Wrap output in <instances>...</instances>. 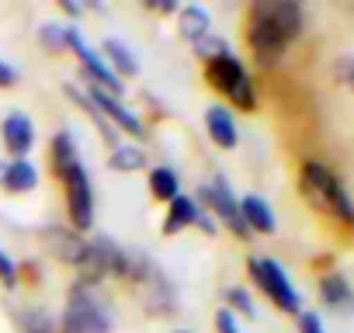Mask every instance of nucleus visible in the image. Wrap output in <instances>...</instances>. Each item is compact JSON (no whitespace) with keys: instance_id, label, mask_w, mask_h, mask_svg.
Returning a JSON list of instances; mask_svg holds the SVG:
<instances>
[{"instance_id":"nucleus-1","label":"nucleus","mask_w":354,"mask_h":333,"mask_svg":"<svg viewBox=\"0 0 354 333\" xmlns=\"http://www.w3.org/2000/svg\"><path fill=\"white\" fill-rule=\"evenodd\" d=\"M247 49L257 70H278L288 49L306 35V8L299 0H254L243 21Z\"/></svg>"},{"instance_id":"nucleus-2","label":"nucleus","mask_w":354,"mask_h":333,"mask_svg":"<svg viewBox=\"0 0 354 333\" xmlns=\"http://www.w3.org/2000/svg\"><path fill=\"white\" fill-rule=\"evenodd\" d=\"M49 166H53V178L63 184L70 229H77V233L84 236L87 229H94L97 202H94L91 171H87V163H84V156H80V149H77L73 132L59 129V132L49 139Z\"/></svg>"},{"instance_id":"nucleus-3","label":"nucleus","mask_w":354,"mask_h":333,"mask_svg":"<svg viewBox=\"0 0 354 333\" xmlns=\"http://www.w3.org/2000/svg\"><path fill=\"white\" fill-rule=\"evenodd\" d=\"M299 195L313 212L333 219L344 229H354V195L326 160L309 156L299 163Z\"/></svg>"},{"instance_id":"nucleus-4","label":"nucleus","mask_w":354,"mask_h":333,"mask_svg":"<svg viewBox=\"0 0 354 333\" xmlns=\"http://www.w3.org/2000/svg\"><path fill=\"white\" fill-rule=\"evenodd\" d=\"M56 323H59V333H115V305H111L108 288L73 278Z\"/></svg>"},{"instance_id":"nucleus-5","label":"nucleus","mask_w":354,"mask_h":333,"mask_svg":"<svg viewBox=\"0 0 354 333\" xmlns=\"http://www.w3.org/2000/svg\"><path fill=\"white\" fill-rule=\"evenodd\" d=\"M205 73V84L223 97V104L230 111H243V115H254L261 97H257V84H254V73L247 70V63L236 56V53H226L212 63L202 66Z\"/></svg>"},{"instance_id":"nucleus-6","label":"nucleus","mask_w":354,"mask_h":333,"mask_svg":"<svg viewBox=\"0 0 354 333\" xmlns=\"http://www.w3.org/2000/svg\"><path fill=\"white\" fill-rule=\"evenodd\" d=\"M247 274L254 281V288L285 316H299L306 309V298L299 292V285L292 281L288 267L274 257H264V254H250L247 257Z\"/></svg>"},{"instance_id":"nucleus-7","label":"nucleus","mask_w":354,"mask_h":333,"mask_svg":"<svg viewBox=\"0 0 354 333\" xmlns=\"http://www.w3.org/2000/svg\"><path fill=\"white\" fill-rule=\"evenodd\" d=\"M198 205L223 226V229H230L236 240H250V229L243 226V216H240V195L233 191V184H230V178L226 174H212L202 188H198Z\"/></svg>"},{"instance_id":"nucleus-8","label":"nucleus","mask_w":354,"mask_h":333,"mask_svg":"<svg viewBox=\"0 0 354 333\" xmlns=\"http://www.w3.org/2000/svg\"><path fill=\"white\" fill-rule=\"evenodd\" d=\"M66 53H73L77 56V66H80V73H84V80H87V87H97V91H104V94H111V97H125V84L111 73V66L104 63V56L80 35V25H70V39H66Z\"/></svg>"},{"instance_id":"nucleus-9","label":"nucleus","mask_w":354,"mask_h":333,"mask_svg":"<svg viewBox=\"0 0 354 333\" xmlns=\"http://www.w3.org/2000/svg\"><path fill=\"white\" fill-rule=\"evenodd\" d=\"M84 94L91 97V104H94V111L118 132V135H136V142L142 146V139L149 135V129H146V122H142V115L136 111V108H129L125 104V97H111V94H104V91H97V87H84Z\"/></svg>"},{"instance_id":"nucleus-10","label":"nucleus","mask_w":354,"mask_h":333,"mask_svg":"<svg viewBox=\"0 0 354 333\" xmlns=\"http://www.w3.org/2000/svg\"><path fill=\"white\" fill-rule=\"evenodd\" d=\"M139 298H142V312L153 316V319H174L181 312V292H177L174 278L156 267L142 285H139Z\"/></svg>"},{"instance_id":"nucleus-11","label":"nucleus","mask_w":354,"mask_h":333,"mask_svg":"<svg viewBox=\"0 0 354 333\" xmlns=\"http://www.w3.org/2000/svg\"><path fill=\"white\" fill-rule=\"evenodd\" d=\"M39 240L46 243V250H49L53 260H59L63 267H73V271L80 267V260L87 254V236H80L77 229L59 226V222H46L39 229Z\"/></svg>"},{"instance_id":"nucleus-12","label":"nucleus","mask_w":354,"mask_h":333,"mask_svg":"<svg viewBox=\"0 0 354 333\" xmlns=\"http://www.w3.org/2000/svg\"><path fill=\"white\" fill-rule=\"evenodd\" d=\"M0 142H4L8 156L11 160H28L35 142H39V129H35V118L21 108L8 111L4 122H0Z\"/></svg>"},{"instance_id":"nucleus-13","label":"nucleus","mask_w":354,"mask_h":333,"mask_svg":"<svg viewBox=\"0 0 354 333\" xmlns=\"http://www.w3.org/2000/svg\"><path fill=\"white\" fill-rule=\"evenodd\" d=\"M316 295H319V302H323L326 312H333L340 319H351L354 316V281L344 271H337V267L319 271L316 274Z\"/></svg>"},{"instance_id":"nucleus-14","label":"nucleus","mask_w":354,"mask_h":333,"mask_svg":"<svg viewBox=\"0 0 354 333\" xmlns=\"http://www.w3.org/2000/svg\"><path fill=\"white\" fill-rule=\"evenodd\" d=\"M205 135L216 149H236L240 146V125H236V115L223 104V101H212L205 108Z\"/></svg>"},{"instance_id":"nucleus-15","label":"nucleus","mask_w":354,"mask_h":333,"mask_svg":"<svg viewBox=\"0 0 354 333\" xmlns=\"http://www.w3.org/2000/svg\"><path fill=\"white\" fill-rule=\"evenodd\" d=\"M42 184V174L39 166L28 160H0V191L4 195H32L39 191Z\"/></svg>"},{"instance_id":"nucleus-16","label":"nucleus","mask_w":354,"mask_h":333,"mask_svg":"<svg viewBox=\"0 0 354 333\" xmlns=\"http://www.w3.org/2000/svg\"><path fill=\"white\" fill-rule=\"evenodd\" d=\"M240 216H243V226L250 229V236H274L278 233V212L257 191L240 195Z\"/></svg>"},{"instance_id":"nucleus-17","label":"nucleus","mask_w":354,"mask_h":333,"mask_svg":"<svg viewBox=\"0 0 354 333\" xmlns=\"http://www.w3.org/2000/svg\"><path fill=\"white\" fill-rule=\"evenodd\" d=\"M198 216H202V205H198V198L181 191V195H177V198H174V202L163 209L160 236H181L185 229H195Z\"/></svg>"},{"instance_id":"nucleus-18","label":"nucleus","mask_w":354,"mask_h":333,"mask_svg":"<svg viewBox=\"0 0 354 333\" xmlns=\"http://www.w3.org/2000/svg\"><path fill=\"white\" fill-rule=\"evenodd\" d=\"M101 56H104V63L111 66V73L125 84V80H132V77H139V56H136V49L125 42V39H118V35H108L104 42H101V49H97Z\"/></svg>"},{"instance_id":"nucleus-19","label":"nucleus","mask_w":354,"mask_h":333,"mask_svg":"<svg viewBox=\"0 0 354 333\" xmlns=\"http://www.w3.org/2000/svg\"><path fill=\"white\" fill-rule=\"evenodd\" d=\"M209 32H216L212 28V11L205 4H181V11H177V35L195 46Z\"/></svg>"},{"instance_id":"nucleus-20","label":"nucleus","mask_w":354,"mask_h":333,"mask_svg":"<svg viewBox=\"0 0 354 333\" xmlns=\"http://www.w3.org/2000/svg\"><path fill=\"white\" fill-rule=\"evenodd\" d=\"M146 184H149L153 202H160V205H170L177 195H181V174H177L170 163H156V166H149Z\"/></svg>"},{"instance_id":"nucleus-21","label":"nucleus","mask_w":354,"mask_h":333,"mask_svg":"<svg viewBox=\"0 0 354 333\" xmlns=\"http://www.w3.org/2000/svg\"><path fill=\"white\" fill-rule=\"evenodd\" d=\"M15 323H18V333H59V323L46 305H21L15 312Z\"/></svg>"},{"instance_id":"nucleus-22","label":"nucleus","mask_w":354,"mask_h":333,"mask_svg":"<svg viewBox=\"0 0 354 333\" xmlns=\"http://www.w3.org/2000/svg\"><path fill=\"white\" fill-rule=\"evenodd\" d=\"M146 166V149L139 142H122L108 153V171L115 174H139Z\"/></svg>"},{"instance_id":"nucleus-23","label":"nucleus","mask_w":354,"mask_h":333,"mask_svg":"<svg viewBox=\"0 0 354 333\" xmlns=\"http://www.w3.org/2000/svg\"><path fill=\"white\" fill-rule=\"evenodd\" d=\"M223 305H226L236 319H257V316H261V312H257V298H254V292H250L247 285H230L226 295H223Z\"/></svg>"},{"instance_id":"nucleus-24","label":"nucleus","mask_w":354,"mask_h":333,"mask_svg":"<svg viewBox=\"0 0 354 333\" xmlns=\"http://www.w3.org/2000/svg\"><path fill=\"white\" fill-rule=\"evenodd\" d=\"M66 39H70V21H42L39 25V46L53 56L66 53Z\"/></svg>"},{"instance_id":"nucleus-25","label":"nucleus","mask_w":354,"mask_h":333,"mask_svg":"<svg viewBox=\"0 0 354 333\" xmlns=\"http://www.w3.org/2000/svg\"><path fill=\"white\" fill-rule=\"evenodd\" d=\"M192 49H195V56L202 59V66L212 63V59H219V56H226V53H233V46H230V39H226L223 32H209V35L198 39Z\"/></svg>"},{"instance_id":"nucleus-26","label":"nucleus","mask_w":354,"mask_h":333,"mask_svg":"<svg viewBox=\"0 0 354 333\" xmlns=\"http://www.w3.org/2000/svg\"><path fill=\"white\" fill-rule=\"evenodd\" d=\"M330 73H333V80H337L344 91L354 94V53H340V56L330 63Z\"/></svg>"},{"instance_id":"nucleus-27","label":"nucleus","mask_w":354,"mask_h":333,"mask_svg":"<svg viewBox=\"0 0 354 333\" xmlns=\"http://www.w3.org/2000/svg\"><path fill=\"white\" fill-rule=\"evenodd\" d=\"M0 285H4L8 292H15L21 285V267L15 264V257L4 247H0Z\"/></svg>"},{"instance_id":"nucleus-28","label":"nucleus","mask_w":354,"mask_h":333,"mask_svg":"<svg viewBox=\"0 0 354 333\" xmlns=\"http://www.w3.org/2000/svg\"><path fill=\"white\" fill-rule=\"evenodd\" d=\"M212 326H216V333H243V326H240V319L226 309V305H219L216 309V316H212Z\"/></svg>"},{"instance_id":"nucleus-29","label":"nucleus","mask_w":354,"mask_h":333,"mask_svg":"<svg viewBox=\"0 0 354 333\" xmlns=\"http://www.w3.org/2000/svg\"><path fill=\"white\" fill-rule=\"evenodd\" d=\"M295 323H299V333H326V323L316 309H302L295 316Z\"/></svg>"},{"instance_id":"nucleus-30","label":"nucleus","mask_w":354,"mask_h":333,"mask_svg":"<svg viewBox=\"0 0 354 333\" xmlns=\"http://www.w3.org/2000/svg\"><path fill=\"white\" fill-rule=\"evenodd\" d=\"M21 84V70L8 59H0V91H15Z\"/></svg>"},{"instance_id":"nucleus-31","label":"nucleus","mask_w":354,"mask_h":333,"mask_svg":"<svg viewBox=\"0 0 354 333\" xmlns=\"http://www.w3.org/2000/svg\"><path fill=\"white\" fill-rule=\"evenodd\" d=\"M146 11H153V15H174L177 18V11H181V4H177V0H146V4H142Z\"/></svg>"},{"instance_id":"nucleus-32","label":"nucleus","mask_w":354,"mask_h":333,"mask_svg":"<svg viewBox=\"0 0 354 333\" xmlns=\"http://www.w3.org/2000/svg\"><path fill=\"white\" fill-rule=\"evenodd\" d=\"M195 229H198L202 236H219V229H223V226H219V222H216V219H212V216H209L205 209H202V216H198Z\"/></svg>"},{"instance_id":"nucleus-33","label":"nucleus","mask_w":354,"mask_h":333,"mask_svg":"<svg viewBox=\"0 0 354 333\" xmlns=\"http://www.w3.org/2000/svg\"><path fill=\"white\" fill-rule=\"evenodd\" d=\"M59 11L66 18H84V4H73V0H59Z\"/></svg>"},{"instance_id":"nucleus-34","label":"nucleus","mask_w":354,"mask_h":333,"mask_svg":"<svg viewBox=\"0 0 354 333\" xmlns=\"http://www.w3.org/2000/svg\"><path fill=\"white\" fill-rule=\"evenodd\" d=\"M170 333H195V330H185V326H174Z\"/></svg>"}]
</instances>
